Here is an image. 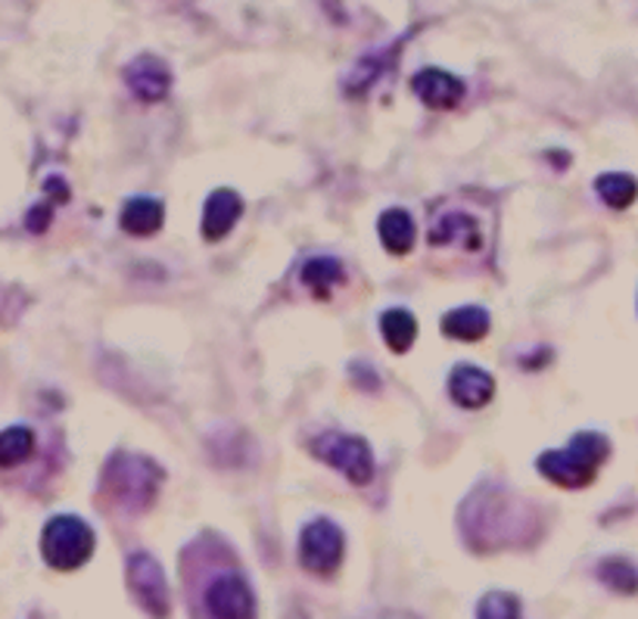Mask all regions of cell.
<instances>
[{
    "label": "cell",
    "instance_id": "ac0fdd59",
    "mask_svg": "<svg viewBox=\"0 0 638 619\" xmlns=\"http://www.w3.org/2000/svg\"><path fill=\"white\" fill-rule=\"evenodd\" d=\"M343 278V265L337 259H330V256H318V259L306 261V268H302V283L315 296H321V299L330 293V287H337Z\"/></svg>",
    "mask_w": 638,
    "mask_h": 619
},
{
    "label": "cell",
    "instance_id": "5b68a950",
    "mask_svg": "<svg viewBox=\"0 0 638 619\" xmlns=\"http://www.w3.org/2000/svg\"><path fill=\"white\" fill-rule=\"evenodd\" d=\"M346 538L343 529L328 517L311 520L299 536V564L315 576H330L343 564Z\"/></svg>",
    "mask_w": 638,
    "mask_h": 619
},
{
    "label": "cell",
    "instance_id": "6da1fadb",
    "mask_svg": "<svg viewBox=\"0 0 638 619\" xmlns=\"http://www.w3.org/2000/svg\"><path fill=\"white\" fill-rule=\"evenodd\" d=\"M610 455V442L601 433H576L567 448L545 452L536 461V471L560 489H586L598 467Z\"/></svg>",
    "mask_w": 638,
    "mask_h": 619
},
{
    "label": "cell",
    "instance_id": "603a6c76",
    "mask_svg": "<svg viewBox=\"0 0 638 619\" xmlns=\"http://www.w3.org/2000/svg\"><path fill=\"white\" fill-rule=\"evenodd\" d=\"M48 194L53 196L56 203H66V199H69L66 184H63V180H60V178H50V180H48Z\"/></svg>",
    "mask_w": 638,
    "mask_h": 619
},
{
    "label": "cell",
    "instance_id": "5bb4252c",
    "mask_svg": "<svg viewBox=\"0 0 638 619\" xmlns=\"http://www.w3.org/2000/svg\"><path fill=\"white\" fill-rule=\"evenodd\" d=\"M377 234H380V244L390 256H409L411 246H414V218L405 209H387L377 221Z\"/></svg>",
    "mask_w": 638,
    "mask_h": 619
},
{
    "label": "cell",
    "instance_id": "8992f818",
    "mask_svg": "<svg viewBox=\"0 0 638 619\" xmlns=\"http://www.w3.org/2000/svg\"><path fill=\"white\" fill-rule=\"evenodd\" d=\"M125 579H128V591L134 601L141 603L153 619H165L172 610V598H168V582H165L163 567L150 555H132L128 567H125Z\"/></svg>",
    "mask_w": 638,
    "mask_h": 619
},
{
    "label": "cell",
    "instance_id": "277c9868",
    "mask_svg": "<svg viewBox=\"0 0 638 619\" xmlns=\"http://www.w3.org/2000/svg\"><path fill=\"white\" fill-rule=\"evenodd\" d=\"M309 452L337 473H343L352 486H368L374 479V452L361 436L321 433L318 440L309 442Z\"/></svg>",
    "mask_w": 638,
    "mask_h": 619
},
{
    "label": "cell",
    "instance_id": "8fae6325",
    "mask_svg": "<svg viewBox=\"0 0 638 619\" xmlns=\"http://www.w3.org/2000/svg\"><path fill=\"white\" fill-rule=\"evenodd\" d=\"M244 215V199L237 190L230 187H218L215 194H209L206 199V209H203V237L215 244L222 237H228L234 225L240 221Z\"/></svg>",
    "mask_w": 638,
    "mask_h": 619
},
{
    "label": "cell",
    "instance_id": "4fadbf2b",
    "mask_svg": "<svg viewBox=\"0 0 638 619\" xmlns=\"http://www.w3.org/2000/svg\"><path fill=\"white\" fill-rule=\"evenodd\" d=\"M163 203L153 199V196H132L125 203V209H122V218H119L122 230L132 234V237H150V234H156V230L163 228Z\"/></svg>",
    "mask_w": 638,
    "mask_h": 619
},
{
    "label": "cell",
    "instance_id": "ffe728a7",
    "mask_svg": "<svg viewBox=\"0 0 638 619\" xmlns=\"http://www.w3.org/2000/svg\"><path fill=\"white\" fill-rule=\"evenodd\" d=\"M34 452V433L29 426H10L0 433V467H17Z\"/></svg>",
    "mask_w": 638,
    "mask_h": 619
},
{
    "label": "cell",
    "instance_id": "cb8c5ba5",
    "mask_svg": "<svg viewBox=\"0 0 638 619\" xmlns=\"http://www.w3.org/2000/svg\"><path fill=\"white\" fill-rule=\"evenodd\" d=\"M368 619H418L414 613H405V610H380V613H374V617Z\"/></svg>",
    "mask_w": 638,
    "mask_h": 619
},
{
    "label": "cell",
    "instance_id": "d6986e66",
    "mask_svg": "<svg viewBox=\"0 0 638 619\" xmlns=\"http://www.w3.org/2000/svg\"><path fill=\"white\" fill-rule=\"evenodd\" d=\"M598 579L605 582L607 588L620 591V595H636L638 591V567L626 557H607L598 564Z\"/></svg>",
    "mask_w": 638,
    "mask_h": 619
},
{
    "label": "cell",
    "instance_id": "7c38bea8",
    "mask_svg": "<svg viewBox=\"0 0 638 619\" xmlns=\"http://www.w3.org/2000/svg\"><path fill=\"white\" fill-rule=\"evenodd\" d=\"M414 94L424 100L430 110H455L464 100V82L442 69H421L414 75Z\"/></svg>",
    "mask_w": 638,
    "mask_h": 619
},
{
    "label": "cell",
    "instance_id": "7a4b0ae2",
    "mask_svg": "<svg viewBox=\"0 0 638 619\" xmlns=\"http://www.w3.org/2000/svg\"><path fill=\"white\" fill-rule=\"evenodd\" d=\"M97 548V538H94V529L75 517V514H60L44 526L41 533V555L48 560V567L60 572L79 570L84 567L91 555Z\"/></svg>",
    "mask_w": 638,
    "mask_h": 619
},
{
    "label": "cell",
    "instance_id": "9a60e30c",
    "mask_svg": "<svg viewBox=\"0 0 638 619\" xmlns=\"http://www.w3.org/2000/svg\"><path fill=\"white\" fill-rule=\"evenodd\" d=\"M442 333L461 342H476L490 333V314L480 306H461L442 318Z\"/></svg>",
    "mask_w": 638,
    "mask_h": 619
},
{
    "label": "cell",
    "instance_id": "30bf717a",
    "mask_svg": "<svg viewBox=\"0 0 638 619\" xmlns=\"http://www.w3.org/2000/svg\"><path fill=\"white\" fill-rule=\"evenodd\" d=\"M449 395L455 399V405L476 411V407H486L492 402L495 380L483 368H476V364H459L449 374Z\"/></svg>",
    "mask_w": 638,
    "mask_h": 619
},
{
    "label": "cell",
    "instance_id": "ba28073f",
    "mask_svg": "<svg viewBox=\"0 0 638 619\" xmlns=\"http://www.w3.org/2000/svg\"><path fill=\"white\" fill-rule=\"evenodd\" d=\"M430 246H459L464 252H483L490 246L486 228L474 213L464 209H449V213H433L430 221Z\"/></svg>",
    "mask_w": 638,
    "mask_h": 619
},
{
    "label": "cell",
    "instance_id": "7402d4cb",
    "mask_svg": "<svg viewBox=\"0 0 638 619\" xmlns=\"http://www.w3.org/2000/svg\"><path fill=\"white\" fill-rule=\"evenodd\" d=\"M50 218H53V203H41V206H34L29 218H25V228L32 230V234H44L50 225Z\"/></svg>",
    "mask_w": 638,
    "mask_h": 619
},
{
    "label": "cell",
    "instance_id": "9c48e42d",
    "mask_svg": "<svg viewBox=\"0 0 638 619\" xmlns=\"http://www.w3.org/2000/svg\"><path fill=\"white\" fill-rule=\"evenodd\" d=\"M125 84L132 87V94L137 100L160 103V100L168 97V91H172V72H168V65H165L160 56L144 53V56H137V60L128 63V69H125Z\"/></svg>",
    "mask_w": 638,
    "mask_h": 619
},
{
    "label": "cell",
    "instance_id": "e0dca14e",
    "mask_svg": "<svg viewBox=\"0 0 638 619\" xmlns=\"http://www.w3.org/2000/svg\"><path fill=\"white\" fill-rule=\"evenodd\" d=\"M595 190L610 209L622 213L638 199V180L632 175H626V172H607V175L595 180Z\"/></svg>",
    "mask_w": 638,
    "mask_h": 619
},
{
    "label": "cell",
    "instance_id": "52a82bcc",
    "mask_svg": "<svg viewBox=\"0 0 638 619\" xmlns=\"http://www.w3.org/2000/svg\"><path fill=\"white\" fill-rule=\"evenodd\" d=\"M203 610L213 619H256V595L240 572H222L203 591Z\"/></svg>",
    "mask_w": 638,
    "mask_h": 619
},
{
    "label": "cell",
    "instance_id": "3957f363",
    "mask_svg": "<svg viewBox=\"0 0 638 619\" xmlns=\"http://www.w3.org/2000/svg\"><path fill=\"white\" fill-rule=\"evenodd\" d=\"M160 483H163V471L150 457L119 455L110 461V467L103 473L106 492H113L115 502L132 510H144L153 505Z\"/></svg>",
    "mask_w": 638,
    "mask_h": 619
},
{
    "label": "cell",
    "instance_id": "44dd1931",
    "mask_svg": "<svg viewBox=\"0 0 638 619\" xmlns=\"http://www.w3.org/2000/svg\"><path fill=\"white\" fill-rule=\"evenodd\" d=\"M476 619H521V601L511 591H490L476 607Z\"/></svg>",
    "mask_w": 638,
    "mask_h": 619
},
{
    "label": "cell",
    "instance_id": "2e32d148",
    "mask_svg": "<svg viewBox=\"0 0 638 619\" xmlns=\"http://www.w3.org/2000/svg\"><path fill=\"white\" fill-rule=\"evenodd\" d=\"M380 333L393 352H409L418 340V321L409 309H390L380 318Z\"/></svg>",
    "mask_w": 638,
    "mask_h": 619
}]
</instances>
